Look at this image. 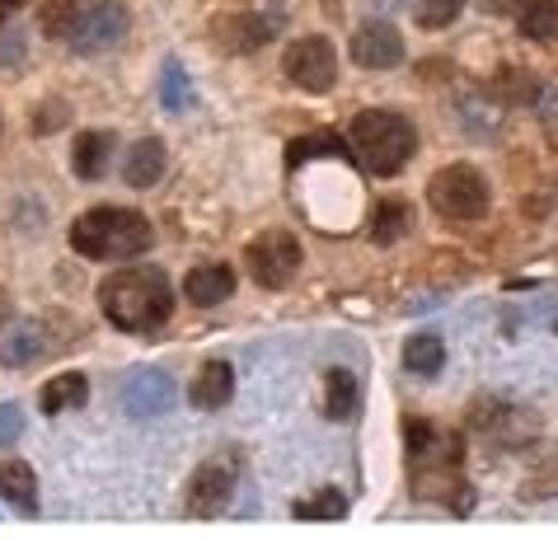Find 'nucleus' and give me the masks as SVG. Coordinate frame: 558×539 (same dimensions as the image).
<instances>
[{"mask_svg": "<svg viewBox=\"0 0 558 539\" xmlns=\"http://www.w3.org/2000/svg\"><path fill=\"white\" fill-rule=\"evenodd\" d=\"M14 5H20V0H0V10H14Z\"/></svg>", "mask_w": 558, "mask_h": 539, "instance_id": "30", "label": "nucleus"}, {"mask_svg": "<svg viewBox=\"0 0 558 539\" xmlns=\"http://www.w3.org/2000/svg\"><path fill=\"white\" fill-rule=\"evenodd\" d=\"M43 34L66 42L81 57H99L128 38V10L113 0H48L43 5Z\"/></svg>", "mask_w": 558, "mask_h": 539, "instance_id": "2", "label": "nucleus"}, {"mask_svg": "<svg viewBox=\"0 0 558 539\" xmlns=\"http://www.w3.org/2000/svg\"><path fill=\"white\" fill-rule=\"evenodd\" d=\"M183 291H189V301L193 305H221L230 291H235V272H230L226 264H211V268H193L189 272V282H183Z\"/></svg>", "mask_w": 558, "mask_h": 539, "instance_id": "14", "label": "nucleus"}, {"mask_svg": "<svg viewBox=\"0 0 558 539\" xmlns=\"http://www.w3.org/2000/svg\"><path fill=\"white\" fill-rule=\"evenodd\" d=\"M554 333H558V323H554Z\"/></svg>", "mask_w": 558, "mask_h": 539, "instance_id": "31", "label": "nucleus"}, {"mask_svg": "<svg viewBox=\"0 0 558 539\" xmlns=\"http://www.w3.org/2000/svg\"><path fill=\"white\" fill-rule=\"evenodd\" d=\"M160 99L169 113H183V108L193 103V85H189V75H183L179 61H165V71H160Z\"/></svg>", "mask_w": 558, "mask_h": 539, "instance_id": "25", "label": "nucleus"}, {"mask_svg": "<svg viewBox=\"0 0 558 539\" xmlns=\"http://www.w3.org/2000/svg\"><path fill=\"white\" fill-rule=\"evenodd\" d=\"M165 164H169V156H165V142H160V136H146V142H136V146L128 150V164H122V179H128L132 188H155V183L165 179Z\"/></svg>", "mask_w": 558, "mask_h": 539, "instance_id": "11", "label": "nucleus"}, {"mask_svg": "<svg viewBox=\"0 0 558 539\" xmlns=\"http://www.w3.org/2000/svg\"><path fill=\"white\" fill-rule=\"evenodd\" d=\"M517 24L531 42H558V0H525L517 10Z\"/></svg>", "mask_w": 558, "mask_h": 539, "instance_id": "20", "label": "nucleus"}, {"mask_svg": "<svg viewBox=\"0 0 558 539\" xmlns=\"http://www.w3.org/2000/svg\"><path fill=\"white\" fill-rule=\"evenodd\" d=\"M150 221L132 207H95L71 225V249L89 264H132L150 249Z\"/></svg>", "mask_w": 558, "mask_h": 539, "instance_id": "3", "label": "nucleus"}, {"mask_svg": "<svg viewBox=\"0 0 558 539\" xmlns=\"http://www.w3.org/2000/svg\"><path fill=\"white\" fill-rule=\"evenodd\" d=\"M478 5H484V14H517L525 0H478Z\"/></svg>", "mask_w": 558, "mask_h": 539, "instance_id": "29", "label": "nucleus"}, {"mask_svg": "<svg viewBox=\"0 0 558 539\" xmlns=\"http://www.w3.org/2000/svg\"><path fill=\"white\" fill-rule=\"evenodd\" d=\"M20 431H24V408H14V404H0V445L20 441Z\"/></svg>", "mask_w": 558, "mask_h": 539, "instance_id": "28", "label": "nucleus"}, {"mask_svg": "<svg viewBox=\"0 0 558 539\" xmlns=\"http://www.w3.org/2000/svg\"><path fill=\"white\" fill-rule=\"evenodd\" d=\"M296 516L301 520H343L348 516V498L338 488H319L315 498L296 502Z\"/></svg>", "mask_w": 558, "mask_h": 539, "instance_id": "24", "label": "nucleus"}, {"mask_svg": "<svg viewBox=\"0 0 558 539\" xmlns=\"http://www.w3.org/2000/svg\"><path fill=\"white\" fill-rule=\"evenodd\" d=\"M230 502H235V465H226V460L197 465V474L189 479V516L211 520V516H221Z\"/></svg>", "mask_w": 558, "mask_h": 539, "instance_id": "9", "label": "nucleus"}, {"mask_svg": "<svg viewBox=\"0 0 558 539\" xmlns=\"http://www.w3.org/2000/svg\"><path fill=\"white\" fill-rule=\"evenodd\" d=\"M99 310L122 333H150L174 315V286L160 268H122L99 286Z\"/></svg>", "mask_w": 558, "mask_h": 539, "instance_id": "1", "label": "nucleus"}, {"mask_svg": "<svg viewBox=\"0 0 558 539\" xmlns=\"http://www.w3.org/2000/svg\"><path fill=\"white\" fill-rule=\"evenodd\" d=\"M404 230H409V203L385 197V203L376 207V221H371V235H376V244H395Z\"/></svg>", "mask_w": 558, "mask_h": 539, "instance_id": "23", "label": "nucleus"}, {"mask_svg": "<svg viewBox=\"0 0 558 539\" xmlns=\"http://www.w3.org/2000/svg\"><path fill=\"white\" fill-rule=\"evenodd\" d=\"M464 10V0H417V24L423 28H446Z\"/></svg>", "mask_w": 558, "mask_h": 539, "instance_id": "27", "label": "nucleus"}, {"mask_svg": "<svg viewBox=\"0 0 558 539\" xmlns=\"http://www.w3.org/2000/svg\"><path fill=\"white\" fill-rule=\"evenodd\" d=\"M404 366L413 376H437L441 366H446V343L437 333H417L404 343Z\"/></svg>", "mask_w": 558, "mask_h": 539, "instance_id": "21", "label": "nucleus"}, {"mask_svg": "<svg viewBox=\"0 0 558 539\" xmlns=\"http://www.w3.org/2000/svg\"><path fill=\"white\" fill-rule=\"evenodd\" d=\"M272 20H263V14H230L221 24V48L230 52H258L263 42H272Z\"/></svg>", "mask_w": 558, "mask_h": 539, "instance_id": "13", "label": "nucleus"}, {"mask_svg": "<svg viewBox=\"0 0 558 539\" xmlns=\"http://www.w3.org/2000/svg\"><path fill=\"white\" fill-rule=\"evenodd\" d=\"M324 413H329L333 422H348L356 413V380H352V371H329V380H324Z\"/></svg>", "mask_w": 558, "mask_h": 539, "instance_id": "22", "label": "nucleus"}, {"mask_svg": "<svg viewBox=\"0 0 558 539\" xmlns=\"http://www.w3.org/2000/svg\"><path fill=\"white\" fill-rule=\"evenodd\" d=\"M427 203H432V211H437V216H451V221H474V216L488 211V179L478 174L474 164H446L427 183Z\"/></svg>", "mask_w": 558, "mask_h": 539, "instance_id": "5", "label": "nucleus"}, {"mask_svg": "<svg viewBox=\"0 0 558 539\" xmlns=\"http://www.w3.org/2000/svg\"><path fill=\"white\" fill-rule=\"evenodd\" d=\"M244 268H250L258 286L282 291L301 272V240L287 235V230H263L258 240H250V249H244Z\"/></svg>", "mask_w": 558, "mask_h": 539, "instance_id": "6", "label": "nucleus"}, {"mask_svg": "<svg viewBox=\"0 0 558 539\" xmlns=\"http://www.w3.org/2000/svg\"><path fill=\"white\" fill-rule=\"evenodd\" d=\"M282 71L291 85H301L305 95H324V89H333L338 81V52L329 38L310 34V38H296L282 57Z\"/></svg>", "mask_w": 558, "mask_h": 539, "instance_id": "7", "label": "nucleus"}, {"mask_svg": "<svg viewBox=\"0 0 558 539\" xmlns=\"http://www.w3.org/2000/svg\"><path fill=\"white\" fill-rule=\"evenodd\" d=\"M118 399H122V413H128V418L150 422V418H165V413L174 408L179 390H174V380H169L165 371L146 366V371H132L128 380H122Z\"/></svg>", "mask_w": 558, "mask_h": 539, "instance_id": "8", "label": "nucleus"}, {"mask_svg": "<svg viewBox=\"0 0 558 539\" xmlns=\"http://www.w3.org/2000/svg\"><path fill=\"white\" fill-rule=\"evenodd\" d=\"M409 455L417 465H427V460H441V465H451L460 460V441L456 437H441L432 422H409Z\"/></svg>", "mask_w": 558, "mask_h": 539, "instance_id": "17", "label": "nucleus"}, {"mask_svg": "<svg viewBox=\"0 0 558 539\" xmlns=\"http://www.w3.org/2000/svg\"><path fill=\"white\" fill-rule=\"evenodd\" d=\"M0 498L14 502L20 512H38V479L24 460H0Z\"/></svg>", "mask_w": 558, "mask_h": 539, "instance_id": "15", "label": "nucleus"}, {"mask_svg": "<svg viewBox=\"0 0 558 539\" xmlns=\"http://www.w3.org/2000/svg\"><path fill=\"white\" fill-rule=\"evenodd\" d=\"M43 357V329L38 323H14L0 333V362L5 366H34Z\"/></svg>", "mask_w": 558, "mask_h": 539, "instance_id": "19", "label": "nucleus"}, {"mask_svg": "<svg viewBox=\"0 0 558 539\" xmlns=\"http://www.w3.org/2000/svg\"><path fill=\"white\" fill-rule=\"evenodd\" d=\"M85 399H89V380L81 371H66V376H52L48 384H43L38 408L48 413V418H57V413H66V408H81Z\"/></svg>", "mask_w": 558, "mask_h": 539, "instance_id": "16", "label": "nucleus"}, {"mask_svg": "<svg viewBox=\"0 0 558 539\" xmlns=\"http://www.w3.org/2000/svg\"><path fill=\"white\" fill-rule=\"evenodd\" d=\"M230 394H235V371H230V362H207L203 371H197V380L189 384V399L207 413L226 408Z\"/></svg>", "mask_w": 558, "mask_h": 539, "instance_id": "12", "label": "nucleus"}, {"mask_svg": "<svg viewBox=\"0 0 558 539\" xmlns=\"http://www.w3.org/2000/svg\"><path fill=\"white\" fill-rule=\"evenodd\" d=\"M348 146H352V156L362 160L366 174L390 179L409 164L413 146H417V132H413L409 118L390 113V108H371V113H356L352 132H348Z\"/></svg>", "mask_w": 558, "mask_h": 539, "instance_id": "4", "label": "nucleus"}, {"mask_svg": "<svg viewBox=\"0 0 558 539\" xmlns=\"http://www.w3.org/2000/svg\"><path fill=\"white\" fill-rule=\"evenodd\" d=\"M113 142L118 136H108V132H85L81 142H75V156H71V164H75V174L81 179H104L108 174V160H113Z\"/></svg>", "mask_w": 558, "mask_h": 539, "instance_id": "18", "label": "nucleus"}, {"mask_svg": "<svg viewBox=\"0 0 558 539\" xmlns=\"http://www.w3.org/2000/svg\"><path fill=\"white\" fill-rule=\"evenodd\" d=\"M352 61L366 71H395L404 66V38L390 20H371L352 34Z\"/></svg>", "mask_w": 558, "mask_h": 539, "instance_id": "10", "label": "nucleus"}, {"mask_svg": "<svg viewBox=\"0 0 558 539\" xmlns=\"http://www.w3.org/2000/svg\"><path fill=\"white\" fill-rule=\"evenodd\" d=\"M352 146H343L338 136H301L296 146H291V164H305V160H315V156H348Z\"/></svg>", "mask_w": 558, "mask_h": 539, "instance_id": "26", "label": "nucleus"}]
</instances>
